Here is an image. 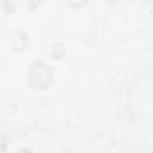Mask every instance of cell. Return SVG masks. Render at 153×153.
<instances>
[{"label":"cell","instance_id":"obj_1","mask_svg":"<svg viewBox=\"0 0 153 153\" xmlns=\"http://www.w3.org/2000/svg\"><path fill=\"white\" fill-rule=\"evenodd\" d=\"M54 81V70L45 61H34L27 68V83L34 90H47Z\"/></svg>","mask_w":153,"mask_h":153},{"label":"cell","instance_id":"obj_2","mask_svg":"<svg viewBox=\"0 0 153 153\" xmlns=\"http://www.w3.org/2000/svg\"><path fill=\"white\" fill-rule=\"evenodd\" d=\"M18 153H33V149H29V148H24V149H20Z\"/></svg>","mask_w":153,"mask_h":153}]
</instances>
